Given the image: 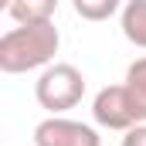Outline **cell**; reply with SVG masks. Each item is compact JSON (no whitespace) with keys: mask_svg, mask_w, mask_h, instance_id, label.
Instances as JSON below:
<instances>
[{"mask_svg":"<svg viewBox=\"0 0 146 146\" xmlns=\"http://www.w3.org/2000/svg\"><path fill=\"white\" fill-rule=\"evenodd\" d=\"M75 14L82 17V21H92V24H99V21H109L115 14H122V0H72Z\"/></svg>","mask_w":146,"mask_h":146,"instance_id":"obj_8","label":"cell"},{"mask_svg":"<svg viewBox=\"0 0 146 146\" xmlns=\"http://www.w3.org/2000/svg\"><path fill=\"white\" fill-rule=\"evenodd\" d=\"M34 99H37V106L48 109L51 115H61V112L75 109L85 99V75L75 65H68V61H54V65H48L37 75Z\"/></svg>","mask_w":146,"mask_h":146,"instance_id":"obj_2","label":"cell"},{"mask_svg":"<svg viewBox=\"0 0 146 146\" xmlns=\"http://www.w3.org/2000/svg\"><path fill=\"white\" fill-rule=\"evenodd\" d=\"M3 10L17 24H44L54 17L58 0H3Z\"/></svg>","mask_w":146,"mask_h":146,"instance_id":"obj_5","label":"cell"},{"mask_svg":"<svg viewBox=\"0 0 146 146\" xmlns=\"http://www.w3.org/2000/svg\"><path fill=\"white\" fill-rule=\"evenodd\" d=\"M61 48V34L54 21L44 24H17L0 37V72L24 75L54 65V54Z\"/></svg>","mask_w":146,"mask_h":146,"instance_id":"obj_1","label":"cell"},{"mask_svg":"<svg viewBox=\"0 0 146 146\" xmlns=\"http://www.w3.org/2000/svg\"><path fill=\"white\" fill-rule=\"evenodd\" d=\"M119 24H122V37L146 51V0H126Z\"/></svg>","mask_w":146,"mask_h":146,"instance_id":"obj_6","label":"cell"},{"mask_svg":"<svg viewBox=\"0 0 146 146\" xmlns=\"http://www.w3.org/2000/svg\"><path fill=\"white\" fill-rule=\"evenodd\" d=\"M34 146H102V136L88 122L48 115L34 126Z\"/></svg>","mask_w":146,"mask_h":146,"instance_id":"obj_4","label":"cell"},{"mask_svg":"<svg viewBox=\"0 0 146 146\" xmlns=\"http://www.w3.org/2000/svg\"><path fill=\"white\" fill-rule=\"evenodd\" d=\"M122 146H146V122L126 129V133H122Z\"/></svg>","mask_w":146,"mask_h":146,"instance_id":"obj_9","label":"cell"},{"mask_svg":"<svg viewBox=\"0 0 146 146\" xmlns=\"http://www.w3.org/2000/svg\"><path fill=\"white\" fill-rule=\"evenodd\" d=\"M126 92H129V99H133V106H136V115H139V122H146V58H136L129 68H126Z\"/></svg>","mask_w":146,"mask_h":146,"instance_id":"obj_7","label":"cell"},{"mask_svg":"<svg viewBox=\"0 0 146 146\" xmlns=\"http://www.w3.org/2000/svg\"><path fill=\"white\" fill-rule=\"evenodd\" d=\"M92 119L102 129H115V133H126V129L139 126V115H136V106H133L126 85H106V88H99L95 102H92Z\"/></svg>","mask_w":146,"mask_h":146,"instance_id":"obj_3","label":"cell"}]
</instances>
